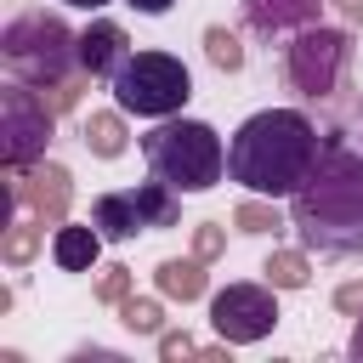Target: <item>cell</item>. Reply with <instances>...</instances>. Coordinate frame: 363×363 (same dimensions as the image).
I'll return each instance as SVG.
<instances>
[{
  "label": "cell",
  "instance_id": "1",
  "mask_svg": "<svg viewBox=\"0 0 363 363\" xmlns=\"http://www.w3.org/2000/svg\"><path fill=\"white\" fill-rule=\"evenodd\" d=\"M289 227L301 233V250L363 255V153L323 142L312 176L289 193Z\"/></svg>",
  "mask_w": 363,
  "mask_h": 363
},
{
  "label": "cell",
  "instance_id": "2",
  "mask_svg": "<svg viewBox=\"0 0 363 363\" xmlns=\"http://www.w3.org/2000/svg\"><path fill=\"white\" fill-rule=\"evenodd\" d=\"M323 142H318V125L301 113V108H261L250 113L233 142H227V176L250 193H267V199H284L295 193L312 164H318Z\"/></svg>",
  "mask_w": 363,
  "mask_h": 363
},
{
  "label": "cell",
  "instance_id": "3",
  "mask_svg": "<svg viewBox=\"0 0 363 363\" xmlns=\"http://www.w3.org/2000/svg\"><path fill=\"white\" fill-rule=\"evenodd\" d=\"M147 176H159L176 193H210L227 176V147L204 119H164L142 136Z\"/></svg>",
  "mask_w": 363,
  "mask_h": 363
},
{
  "label": "cell",
  "instance_id": "4",
  "mask_svg": "<svg viewBox=\"0 0 363 363\" xmlns=\"http://www.w3.org/2000/svg\"><path fill=\"white\" fill-rule=\"evenodd\" d=\"M0 57L11 68V79L51 91L79 68V34L57 17V11H17L0 28Z\"/></svg>",
  "mask_w": 363,
  "mask_h": 363
},
{
  "label": "cell",
  "instance_id": "5",
  "mask_svg": "<svg viewBox=\"0 0 363 363\" xmlns=\"http://www.w3.org/2000/svg\"><path fill=\"white\" fill-rule=\"evenodd\" d=\"M108 85H113V102H119L125 113H136V119H170V113H182V102L193 96V74H187V62L170 57V51H130L125 68H119Z\"/></svg>",
  "mask_w": 363,
  "mask_h": 363
},
{
  "label": "cell",
  "instance_id": "6",
  "mask_svg": "<svg viewBox=\"0 0 363 363\" xmlns=\"http://www.w3.org/2000/svg\"><path fill=\"white\" fill-rule=\"evenodd\" d=\"M346 68H352V34H346V28L312 23V28H301V34L284 45V79H289V91H295L301 102H329V96H340Z\"/></svg>",
  "mask_w": 363,
  "mask_h": 363
},
{
  "label": "cell",
  "instance_id": "7",
  "mask_svg": "<svg viewBox=\"0 0 363 363\" xmlns=\"http://www.w3.org/2000/svg\"><path fill=\"white\" fill-rule=\"evenodd\" d=\"M51 130H57V108H51L34 85L11 79V85L0 91V159H6V170L40 164Z\"/></svg>",
  "mask_w": 363,
  "mask_h": 363
},
{
  "label": "cell",
  "instance_id": "8",
  "mask_svg": "<svg viewBox=\"0 0 363 363\" xmlns=\"http://www.w3.org/2000/svg\"><path fill=\"white\" fill-rule=\"evenodd\" d=\"M210 323L227 346H255L278 329V289L272 284H227L210 295Z\"/></svg>",
  "mask_w": 363,
  "mask_h": 363
},
{
  "label": "cell",
  "instance_id": "9",
  "mask_svg": "<svg viewBox=\"0 0 363 363\" xmlns=\"http://www.w3.org/2000/svg\"><path fill=\"white\" fill-rule=\"evenodd\" d=\"M68 199H74V176L62 164H51V159H40L28 170H6V210H11V221H17V204H28L40 227H62L68 221Z\"/></svg>",
  "mask_w": 363,
  "mask_h": 363
},
{
  "label": "cell",
  "instance_id": "10",
  "mask_svg": "<svg viewBox=\"0 0 363 363\" xmlns=\"http://www.w3.org/2000/svg\"><path fill=\"white\" fill-rule=\"evenodd\" d=\"M323 6H329V0H238L244 28H250L255 40H272V45H289L301 28H312V23L323 17Z\"/></svg>",
  "mask_w": 363,
  "mask_h": 363
},
{
  "label": "cell",
  "instance_id": "11",
  "mask_svg": "<svg viewBox=\"0 0 363 363\" xmlns=\"http://www.w3.org/2000/svg\"><path fill=\"white\" fill-rule=\"evenodd\" d=\"M130 57V40L113 17H96L91 28H79V74L85 79H113Z\"/></svg>",
  "mask_w": 363,
  "mask_h": 363
},
{
  "label": "cell",
  "instance_id": "12",
  "mask_svg": "<svg viewBox=\"0 0 363 363\" xmlns=\"http://www.w3.org/2000/svg\"><path fill=\"white\" fill-rule=\"evenodd\" d=\"M91 227H96L108 244H125V238L147 233V210H142L136 187H125V193H96V204H91Z\"/></svg>",
  "mask_w": 363,
  "mask_h": 363
},
{
  "label": "cell",
  "instance_id": "13",
  "mask_svg": "<svg viewBox=\"0 0 363 363\" xmlns=\"http://www.w3.org/2000/svg\"><path fill=\"white\" fill-rule=\"evenodd\" d=\"M102 244H108V238H102L91 221H85V227H79V221H62V227L51 233V261H57L62 272H91L96 255H102Z\"/></svg>",
  "mask_w": 363,
  "mask_h": 363
},
{
  "label": "cell",
  "instance_id": "14",
  "mask_svg": "<svg viewBox=\"0 0 363 363\" xmlns=\"http://www.w3.org/2000/svg\"><path fill=\"white\" fill-rule=\"evenodd\" d=\"M204 267H210V261H199V255H193V261H159V267H153V284H159L164 301H199L204 284H210Z\"/></svg>",
  "mask_w": 363,
  "mask_h": 363
},
{
  "label": "cell",
  "instance_id": "15",
  "mask_svg": "<svg viewBox=\"0 0 363 363\" xmlns=\"http://www.w3.org/2000/svg\"><path fill=\"white\" fill-rule=\"evenodd\" d=\"M79 136H85V147H91L96 159H119V153L130 147V130H125V108H119V113H91Z\"/></svg>",
  "mask_w": 363,
  "mask_h": 363
},
{
  "label": "cell",
  "instance_id": "16",
  "mask_svg": "<svg viewBox=\"0 0 363 363\" xmlns=\"http://www.w3.org/2000/svg\"><path fill=\"white\" fill-rule=\"evenodd\" d=\"M261 272H267L272 289H306V284H312V261H306V250H272Z\"/></svg>",
  "mask_w": 363,
  "mask_h": 363
},
{
  "label": "cell",
  "instance_id": "17",
  "mask_svg": "<svg viewBox=\"0 0 363 363\" xmlns=\"http://www.w3.org/2000/svg\"><path fill=\"white\" fill-rule=\"evenodd\" d=\"M40 221H6V238H0V255H6V267H28L34 255H40Z\"/></svg>",
  "mask_w": 363,
  "mask_h": 363
},
{
  "label": "cell",
  "instance_id": "18",
  "mask_svg": "<svg viewBox=\"0 0 363 363\" xmlns=\"http://www.w3.org/2000/svg\"><path fill=\"white\" fill-rule=\"evenodd\" d=\"M119 323H125L130 335H164V306L147 301V295H125V301H119Z\"/></svg>",
  "mask_w": 363,
  "mask_h": 363
},
{
  "label": "cell",
  "instance_id": "19",
  "mask_svg": "<svg viewBox=\"0 0 363 363\" xmlns=\"http://www.w3.org/2000/svg\"><path fill=\"white\" fill-rule=\"evenodd\" d=\"M204 57H210V68H221V74H238V68H244V45H238V34H227L221 23L204 28Z\"/></svg>",
  "mask_w": 363,
  "mask_h": 363
},
{
  "label": "cell",
  "instance_id": "20",
  "mask_svg": "<svg viewBox=\"0 0 363 363\" xmlns=\"http://www.w3.org/2000/svg\"><path fill=\"white\" fill-rule=\"evenodd\" d=\"M233 227H238V233H250V238H261V233H278V227H284V216H278V210L267 204V193H261V199H244V204L233 210Z\"/></svg>",
  "mask_w": 363,
  "mask_h": 363
},
{
  "label": "cell",
  "instance_id": "21",
  "mask_svg": "<svg viewBox=\"0 0 363 363\" xmlns=\"http://www.w3.org/2000/svg\"><path fill=\"white\" fill-rule=\"evenodd\" d=\"M125 295H130V267H119V261L102 267V278H96V301H102V306H119Z\"/></svg>",
  "mask_w": 363,
  "mask_h": 363
},
{
  "label": "cell",
  "instance_id": "22",
  "mask_svg": "<svg viewBox=\"0 0 363 363\" xmlns=\"http://www.w3.org/2000/svg\"><path fill=\"white\" fill-rule=\"evenodd\" d=\"M221 250H227V233H221V221H199V227H193V255H199V261H216Z\"/></svg>",
  "mask_w": 363,
  "mask_h": 363
},
{
  "label": "cell",
  "instance_id": "23",
  "mask_svg": "<svg viewBox=\"0 0 363 363\" xmlns=\"http://www.w3.org/2000/svg\"><path fill=\"white\" fill-rule=\"evenodd\" d=\"M159 357H164V363H176V357H199V340H193L187 329H164V335H159Z\"/></svg>",
  "mask_w": 363,
  "mask_h": 363
},
{
  "label": "cell",
  "instance_id": "24",
  "mask_svg": "<svg viewBox=\"0 0 363 363\" xmlns=\"http://www.w3.org/2000/svg\"><path fill=\"white\" fill-rule=\"evenodd\" d=\"M40 96H45L57 113H68V108L79 102V85H74V79H62V85H51V91H40Z\"/></svg>",
  "mask_w": 363,
  "mask_h": 363
},
{
  "label": "cell",
  "instance_id": "25",
  "mask_svg": "<svg viewBox=\"0 0 363 363\" xmlns=\"http://www.w3.org/2000/svg\"><path fill=\"white\" fill-rule=\"evenodd\" d=\"M335 306H340L346 318H363V284H340V289H335Z\"/></svg>",
  "mask_w": 363,
  "mask_h": 363
},
{
  "label": "cell",
  "instance_id": "26",
  "mask_svg": "<svg viewBox=\"0 0 363 363\" xmlns=\"http://www.w3.org/2000/svg\"><path fill=\"white\" fill-rule=\"evenodd\" d=\"M125 6H130V11H142V17H164L176 0H125Z\"/></svg>",
  "mask_w": 363,
  "mask_h": 363
},
{
  "label": "cell",
  "instance_id": "27",
  "mask_svg": "<svg viewBox=\"0 0 363 363\" xmlns=\"http://www.w3.org/2000/svg\"><path fill=\"white\" fill-rule=\"evenodd\" d=\"M329 6H335L346 23H363V0H329Z\"/></svg>",
  "mask_w": 363,
  "mask_h": 363
},
{
  "label": "cell",
  "instance_id": "28",
  "mask_svg": "<svg viewBox=\"0 0 363 363\" xmlns=\"http://www.w3.org/2000/svg\"><path fill=\"white\" fill-rule=\"evenodd\" d=\"M199 363H233V357H227V340H221V346H199Z\"/></svg>",
  "mask_w": 363,
  "mask_h": 363
},
{
  "label": "cell",
  "instance_id": "29",
  "mask_svg": "<svg viewBox=\"0 0 363 363\" xmlns=\"http://www.w3.org/2000/svg\"><path fill=\"white\" fill-rule=\"evenodd\" d=\"M346 352H352V357H357V363H363V318H357V323H352V340H346Z\"/></svg>",
  "mask_w": 363,
  "mask_h": 363
},
{
  "label": "cell",
  "instance_id": "30",
  "mask_svg": "<svg viewBox=\"0 0 363 363\" xmlns=\"http://www.w3.org/2000/svg\"><path fill=\"white\" fill-rule=\"evenodd\" d=\"M62 6H79V11H102L108 0H62Z\"/></svg>",
  "mask_w": 363,
  "mask_h": 363
},
{
  "label": "cell",
  "instance_id": "31",
  "mask_svg": "<svg viewBox=\"0 0 363 363\" xmlns=\"http://www.w3.org/2000/svg\"><path fill=\"white\" fill-rule=\"evenodd\" d=\"M357 136H363V130H357Z\"/></svg>",
  "mask_w": 363,
  "mask_h": 363
}]
</instances>
